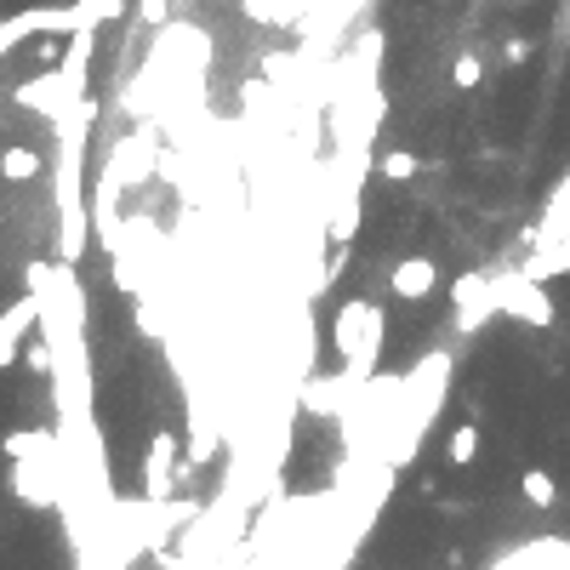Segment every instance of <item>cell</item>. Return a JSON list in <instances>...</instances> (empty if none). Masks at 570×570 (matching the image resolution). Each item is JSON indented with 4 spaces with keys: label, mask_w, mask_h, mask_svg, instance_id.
I'll use <instances>...</instances> for the list:
<instances>
[{
    "label": "cell",
    "mask_w": 570,
    "mask_h": 570,
    "mask_svg": "<svg viewBox=\"0 0 570 570\" xmlns=\"http://www.w3.org/2000/svg\"><path fill=\"white\" fill-rule=\"evenodd\" d=\"M377 172H383L388 183H406V178H417V172H422V160H417L411 149H388V154L377 160Z\"/></svg>",
    "instance_id": "15"
},
{
    "label": "cell",
    "mask_w": 570,
    "mask_h": 570,
    "mask_svg": "<svg viewBox=\"0 0 570 570\" xmlns=\"http://www.w3.org/2000/svg\"><path fill=\"white\" fill-rule=\"evenodd\" d=\"M388 291L399 297V303H428V297L440 291V262L433 257H399L388 268Z\"/></svg>",
    "instance_id": "7"
},
{
    "label": "cell",
    "mask_w": 570,
    "mask_h": 570,
    "mask_svg": "<svg viewBox=\"0 0 570 570\" xmlns=\"http://www.w3.org/2000/svg\"><path fill=\"white\" fill-rule=\"evenodd\" d=\"M41 325V291H29L18 297V303L0 314V372H7L12 359H23V343H29V331Z\"/></svg>",
    "instance_id": "8"
},
{
    "label": "cell",
    "mask_w": 570,
    "mask_h": 570,
    "mask_svg": "<svg viewBox=\"0 0 570 570\" xmlns=\"http://www.w3.org/2000/svg\"><path fill=\"white\" fill-rule=\"evenodd\" d=\"M451 80H456V92H474V86L485 80V63H480L474 52H462V57L451 63Z\"/></svg>",
    "instance_id": "17"
},
{
    "label": "cell",
    "mask_w": 570,
    "mask_h": 570,
    "mask_svg": "<svg viewBox=\"0 0 570 570\" xmlns=\"http://www.w3.org/2000/svg\"><path fill=\"white\" fill-rule=\"evenodd\" d=\"M445 456H451L456 467L474 462V456H480V428H474V422H456V428L445 433Z\"/></svg>",
    "instance_id": "12"
},
{
    "label": "cell",
    "mask_w": 570,
    "mask_h": 570,
    "mask_svg": "<svg viewBox=\"0 0 570 570\" xmlns=\"http://www.w3.org/2000/svg\"><path fill=\"white\" fill-rule=\"evenodd\" d=\"M80 23H92L86 0H75V7H29V12H12V18H0V57L18 52L23 41H35V35H75Z\"/></svg>",
    "instance_id": "2"
},
{
    "label": "cell",
    "mask_w": 570,
    "mask_h": 570,
    "mask_svg": "<svg viewBox=\"0 0 570 570\" xmlns=\"http://www.w3.org/2000/svg\"><path fill=\"white\" fill-rule=\"evenodd\" d=\"M331 343H337V354L354 365V372H372L377 343H383V309H377V303H365V297L343 303L337 325H331Z\"/></svg>",
    "instance_id": "1"
},
{
    "label": "cell",
    "mask_w": 570,
    "mask_h": 570,
    "mask_svg": "<svg viewBox=\"0 0 570 570\" xmlns=\"http://www.w3.org/2000/svg\"><path fill=\"white\" fill-rule=\"evenodd\" d=\"M172 7H189V0H172Z\"/></svg>",
    "instance_id": "21"
},
{
    "label": "cell",
    "mask_w": 570,
    "mask_h": 570,
    "mask_svg": "<svg viewBox=\"0 0 570 570\" xmlns=\"http://www.w3.org/2000/svg\"><path fill=\"white\" fill-rule=\"evenodd\" d=\"M178 474H183V456H178V433L160 428L154 445H149V467H143V496L149 502H165L178 491Z\"/></svg>",
    "instance_id": "5"
},
{
    "label": "cell",
    "mask_w": 570,
    "mask_h": 570,
    "mask_svg": "<svg viewBox=\"0 0 570 570\" xmlns=\"http://www.w3.org/2000/svg\"><path fill=\"white\" fill-rule=\"evenodd\" d=\"M160 570H178V564H160Z\"/></svg>",
    "instance_id": "22"
},
{
    "label": "cell",
    "mask_w": 570,
    "mask_h": 570,
    "mask_svg": "<svg viewBox=\"0 0 570 570\" xmlns=\"http://www.w3.org/2000/svg\"><path fill=\"white\" fill-rule=\"evenodd\" d=\"M519 496L530 502V508H553V502H559V485H553L548 467H525V474H519Z\"/></svg>",
    "instance_id": "11"
},
{
    "label": "cell",
    "mask_w": 570,
    "mask_h": 570,
    "mask_svg": "<svg viewBox=\"0 0 570 570\" xmlns=\"http://www.w3.org/2000/svg\"><path fill=\"white\" fill-rule=\"evenodd\" d=\"M451 303H456V331H480L491 314H496V291H491V275L474 268L451 286Z\"/></svg>",
    "instance_id": "6"
},
{
    "label": "cell",
    "mask_w": 570,
    "mask_h": 570,
    "mask_svg": "<svg viewBox=\"0 0 570 570\" xmlns=\"http://www.w3.org/2000/svg\"><path fill=\"white\" fill-rule=\"evenodd\" d=\"M23 365L35 377H57V343L52 337H41V343H23Z\"/></svg>",
    "instance_id": "16"
},
{
    "label": "cell",
    "mask_w": 570,
    "mask_h": 570,
    "mask_svg": "<svg viewBox=\"0 0 570 570\" xmlns=\"http://www.w3.org/2000/svg\"><path fill=\"white\" fill-rule=\"evenodd\" d=\"M530 57V41H508V63H525Z\"/></svg>",
    "instance_id": "20"
},
{
    "label": "cell",
    "mask_w": 570,
    "mask_h": 570,
    "mask_svg": "<svg viewBox=\"0 0 570 570\" xmlns=\"http://www.w3.org/2000/svg\"><path fill=\"white\" fill-rule=\"evenodd\" d=\"M12 97H18L23 109H35L41 120H52V126H57V120H63V115H69V109L80 104V97H86V80H80V75H69V69H63V63H52L46 75L23 80Z\"/></svg>",
    "instance_id": "4"
},
{
    "label": "cell",
    "mask_w": 570,
    "mask_h": 570,
    "mask_svg": "<svg viewBox=\"0 0 570 570\" xmlns=\"http://www.w3.org/2000/svg\"><path fill=\"white\" fill-rule=\"evenodd\" d=\"M41 172H46V154L41 149H29V143L0 149V178H7V183H35Z\"/></svg>",
    "instance_id": "10"
},
{
    "label": "cell",
    "mask_w": 570,
    "mask_h": 570,
    "mask_svg": "<svg viewBox=\"0 0 570 570\" xmlns=\"http://www.w3.org/2000/svg\"><path fill=\"white\" fill-rule=\"evenodd\" d=\"M491 291H496V314H514L519 325H553V297L542 280H530L525 268H508V275H491Z\"/></svg>",
    "instance_id": "3"
},
{
    "label": "cell",
    "mask_w": 570,
    "mask_h": 570,
    "mask_svg": "<svg viewBox=\"0 0 570 570\" xmlns=\"http://www.w3.org/2000/svg\"><path fill=\"white\" fill-rule=\"evenodd\" d=\"M240 7L257 18V23H291L303 12V0H240Z\"/></svg>",
    "instance_id": "14"
},
{
    "label": "cell",
    "mask_w": 570,
    "mask_h": 570,
    "mask_svg": "<svg viewBox=\"0 0 570 570\" xmlns=\"http://www.w3.org/2000/svg\"><path fill=\"white\" fill-rule=\"evenodd\" d=\"M165 18H172V0H138V23H149V29H160Z\"/></svg>",
    "instance_id": "18"
},
{
    "label": "cell",
    "mask_w": 570,
    "mask_h": 570,
    "mask_svg": "<svg viewBox=\"0 0 570 570\" xmlns=\"http://www.w3.org/2000/svg\"><path fill=\"white\" fill-rule=\"evenodd\" d=\"M92 7V23H120L126 18V0H86Z\"/></svg>",
    "instance_id": "19"
},
{
    "label": "cell",
    "mask_w": 570,
    "mask_h": 570,
    "mask_svg": "<svg viewBox=\"0 0 570 570\" xmlns=\"http://www.w3.org/2000/svg\"><path fill=\"white\" fill-rule=\"evenodd\" d=\"M0 451H7L12 462H18V456H41V451H52V433H41V428H18V433H7V440H0Z\"/></svg>",
    "instance_id": "13"
},
{
    "label": "cell",
    "mask_w": 570,
    "mask_h": 570,
    "mask_svg": "<svg viewBox=\"0 0 570 570\" xmlns=\"http://www.w3.org/2000/svg\"><path fill=\"white\" fill-rule=\"evenodd\" d=\"M559 234H570V172H564L559 189L548 194V212H542V223H536V246L559 240Z\"/></svg>",
    "instance_id": "9"
}]
</instances>
